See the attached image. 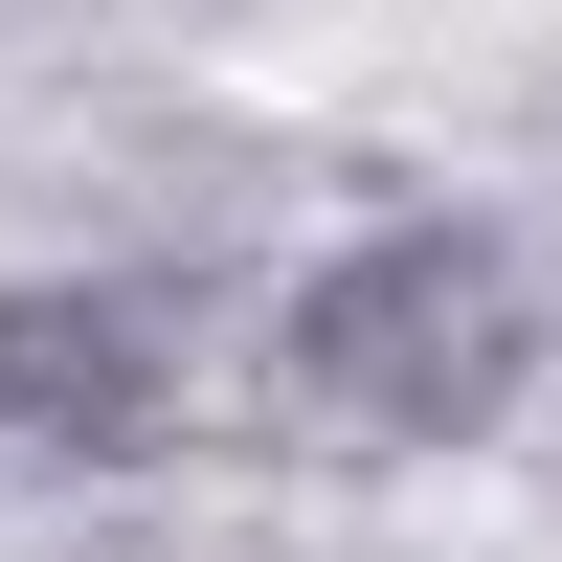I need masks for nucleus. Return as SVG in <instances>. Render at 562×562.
<instances>
[{"mask_svg":"<svg viewBox=\"0 0 562 562\" xmlns=\"http://www.w3.org/2000/svg\"><path fill=\"white\" fill-rule=\"evenodd\" d=\"M180 383V315L158 293H0V428L23 450H135Z\"/></svg>","mask_w":562,"mask_h":562,"instance_id":"obj_2","label":"nucleus"},{"mask_svg":"<svg viewBox=\"0 0 562 562\" xmlns=\"http://www.w3.org/2000/svg\"><path fill=\"white\" fill-rule=\"evenodd\" d=\"M518 360H540V270L495 225H360L270 338V405L315 450H450L518 405Z\"/></svg>","mask_w":562,"mask_h":562,"instance_id":"obj_1","label":"nucleus"}]
</instances>
